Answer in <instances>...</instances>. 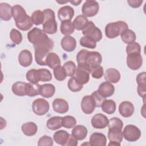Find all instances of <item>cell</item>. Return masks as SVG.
<instances>
[{
	"label": "cell",
	"instance_id": "obj_1",
	"mask_svg": "<svg viewBox=\"0 0 146 146\" xmlns=\"http://www.w3.org/2000/svg\"><path fill=\"white\" fill-rule=\"evenodd\" d=\"M29 41L33 44L34 48L44 47L52 50L54 47L53 40L49 38L46 33L41 29L34 27L27 33Z\"/></svg>",
	"mask_w": 146,
	"mask_h": 146
},
{
	"label": "cell",
	"instance_id": "obj_2",
	"mask_svg": "<svg viewBox=\"0 0 146 146\" xmlns=\"http://www.w3.org/2000/svg\"><path fill=\"white\" fill-rule=\"evenodd\" d=\"M128 29L126 22L122 21L108 23L105 27V34L108 38L113 39L120 35L123 31Z\"/></svg>",
	"mask_w": 146,
	"mask_h": 146
},
{
	"label": "cell",
	"instance_id": "obj_3",
	"mask_svg": "<svg viewBox=\"0 0 146 146\" xmlns=\"http://www.w3.org/2000/svg\"><path fill=\"white\" fill-rule=\"evenodd\" d=\"M82 34L84 36H89L92 38L96 42L102 39V33L101 30L97 27L92 21H88L86 26L82 30Z\"/></svg>",
	"mask_w": 146,
	"mask_h": 146
},
{
	"label": "cell",
	"instance_id": "obj_4",
	"mask_svg": "<svg viewBox=\"0 0 146 146\" xmlns=\"http://www.w3.org/2000/svg\"><path fill=\"white\" fill-rule=\"evenodd\" d=\"M90 71V68L87 65L78 64L74 76L78 82L83 85L88 82Z\"/></svg>",
	"mask_w": 146,
	"mask_h": 146
},
{
	"label": "cell",
	"instance_id": "obj_5",
	"mask_svg": "<svg viewBox=\"0 0 146 146\" xmlns=\"http://www.w3.org/2000/svg\"><path fill=\"white\" fill-rule=\"evenodd\" d=\"M124 138L128 141H136L141 136L140 130L135 125L132 124L127 125L123 132Z\"/></svg>",
	"mask_w": 146,
	"mask_h": 146
},
{
	"label": "cell",
	"instance_id": "obj_6",
	"mask_svg": "<svg viewBox=\"0 0 146 146\" xmlns=\"http://www.w3.org/2000/svg\"><path fill=\"white\" fill-rule=\"evenodd\" d=\"M49 108L50 106L48 102L43 98H38L35 99L32 104L33 112L39 116H42L47 113Z\"/></svg>",
	"mask_w": 146,
	"mask_h": 146
},
{
	"label": "cell",
	"instance_id": "obj_7",
	"mask_svg": "<svg viewBox=\"0 0 146 146\" xmlns=\"http://www.w3.org/2000/svg\"><path fill=\"white\" fill-rule=\"evenodd\" d=\"M102 61V57L99 52L88 51L85 57L84 65H87L91 71L92 68L100 65Z\"/></svg>",
	"mask_w": 146,
	"mask_h": 146
},
{
	"label": "cell",
	"instance_id": "obj_8",
	"mask_svg": "<svg viewBox=\"0 0 146 146\" xmlns=\"http://www.w3.org/2000/svg\"><path fill=\"white\" fill-rule=\"evenodd\" d=\"M99 10V5L95 1H86L82 7L83 15L86 17H92L96 15Z\"/></svg>",
	"mask_w": 146,
	"mask_h": 146
},
{
	"label": "cell",
	"instance_id": "obj_9",
	"mask_svg": "<svg viewBox=\"0 0 146 146\" xmlns=\"http://www.w3.org/2000/svg\"><path fill=\"white\" fill-rule=\"evenodd\" d=\"M143 64V58L141 53H132L127 54V64L132 70L140 68Z\"/></svg>",
	"mask_w": 146,
	"mask_h": 146
},
{
	"label": "cell",
	"instance_id": "obj_10",
	"mask_svg": "<svg viewBox=\"0 0 146 146\" xmlns=\"http://www.w3.org/2000/svg\"><path fill=\"white\" fill-rule=\"evenodd\" d=\"M34 49L35 59L36 63L40 66H47V57L50 50L46 47H38Z\"/></svg>",
	"mask_w": 146,
	"mask_h": 146
},
{
	"label": "cell",
	"instance_id": "obj_11",
	"mask_svg": "<svg viewBox=\"0 0 146 146\" xmlns=\"http://www.w3.org/2000/svg\"><path fill=\"white\" fill-rule=\"evenodd\" d=\"M108 117L102 113H96L91 119V124L94 128L103 129L108 124Z\"/></svg>",
	"mask_w": 146,
	"mask_h": 146
},
{
	"label": "cell",
	"instance_id": "obj_12",
	"mask_svg": "<svg viewBox=\"0 0 146 146\" xmlns=\"http://www.w3.org/2000/svg\"><path fill=\"white\" fill-rule=\"evenodd\" d=\"M80 105L82 110L86 114L92 113L96 107L91 95L84 96L82 99Z\"/></svg>",
	"mask_w": 146,
	"mask_h": 146
},
{
	"label": "cell",
	"instance_id": "obj_13",
	"mask_svg": "<svg viewBox=\"0 0 146 146\" xmlns=\"http://www.w3.org/2000/svg\"><path fill=\"white\" fill-rule=\"evenodd\" d=\"M74 15V10L70 6H64L58 11V17L61 21H71Z\"/></svg>",
	"mask_w": 146,
	"mask_h": 146
},
{
	"label": "cell",
	"instance_id": "obj_14",
	"mask_svg": "<svg viewBox=\"0 0 146 146\" xmlns=\"http://www.w3.org/2000/svg\"><path fill=\"white\" fill-rule=\"evenodd\" d=\"M52 108L55 112L59 113H65L69 109L67 102L62 98H56L52 102Z\"/></svg>",
	"mask_w": 146,
	"mask_h": 146
},
{
	"label": "cell",
	"instance_id": "obj_15",
	"mask_svg": "<svg viewBox=\"0 0 146 146\" xmlns=\"http://www.w3.org/2000/svg\"><path fill=\"white\" fill-rule=\"evenodd\" d=\"M134 106L129 101L122 102L119 106V112L120 114L124 117L131 116L134 112Z\"/></svg>",
	"mask_w": 146,
	"mask_h": 146
},
{
	"label": "cell",
	"instance_id": "obj_16",
	"mask_svg": "<svg viewBox=\"0 0 146 146\" xmlns=\"http://www.w3.org/2000/svg\"><path fill=\"white\" fill-rule=\"evenodd\" d=\"M97 91L102 96L107 98V97L111 96L114 94L115 87L111 83L106 81L99 85Z\"/></svg>",
	"mask_w": 146,
	"mask_h": 146
},
{
	"label": "cell",
	"instance_id": "obj_17",
	"mask_svg": "<svg viewBox=\"0 0 146 146\" xmlns=\"http://www.w3.org/2000/svg\"><path fill=\"white\" fill-rule=\"evenodd\" d=\"M89 143L92 146H106L107 144V138L102 133L94 132L90 136Z\"/></svg>",
	"mask_w": 146,
	"mask_h": 146
},
{
	"label": "cell",
	"instance_id": "obj_18",
	"mask_svg": "<svg viewBox=\"0 0 146 146\" xmlns=\"http://www.w3.org/2000/svg\"><path fill=\"white\" fill-rule=\"evenodd\" d=\"M60 45L62 48L66 51H73L76 46V39L70 35L65 36L62 39Z\"/></svg>",
	"mask_w": 146,
	"mask_h": 146
},
{
	"label": "cell",
	"instance_id": "obj_19",
	"mask_svg": "<svg viewBox=\"0 0 146 146\" xmlns=\"http://www.w3.org/2000/svg\"><path fill=\"white\" fill-rule=\"evenodd\" d=\"M43 31L46 34H53L57 31V23L55 18L45 19L43 23Z\"/></svg>",
	"mask_w": 146,
	"mask_h": 146
},
{
	"label": "cell",
	"instance_id": "obj_20",
	"mask_svg": "<svg viewBox=\"0 0 146 146\" xmlns=\"http://www.w3.org/2000/svg\"><path fill=\"white\" fill-rule=\"evenodd\" d=\"M18 61L19 64L24 67L30 66L33 62L31 52L28 50H23L21 51L18 56Z\"/></svg>",
	"mask_w": 146,
	"mask_h": 146
},
{
	"label": "cell",
	"instance_id": "obj_21",
	"mask_svg": "<svg viewBox=\"0 0 146 146\" xmlns=\"http://www.w3.org/2000/svg\"><path fill=\"white\" fill-rule=\"evenodd\" d=\"M15 22L16 26L22 31H27L30 29L33 26L31 17L28 15H26L22 18L15 21Z\"/></svg>",
	"mask_w": 146,
	"mask_h": 146
},
{
	"label": "cell",
	"instance_id": "obj_22",
	"mask_svg": "<svg viewBox=\"0 0 146 146\" xmlns=\"http://www.w3.org/2000/svg\"><path fill=\"white\" fill-rule=\"evenodd\" d=\"M120 76L119 71L115 68H108L105 71L104 79L107 82L110 83H117L120 79Z\"/></svg>",
	"mask_w": 146,
	"mask_h": 146
},
{
	"label": "cell",
	"instance_id": "obj_23",
	"mask_svg": "<svg viewBox=\"0 0 146 146\" xmlns=\"http://www.w3.org/2000/svg\"><path fill=\"white\" fill-rule=\"evenodd\" d=\"M122 129L119 127L108 128V137L110 141L121 143L123 139Z\"/></svg>",
	"mask_w": 146,
	"mask_h": 146
},
{
	"label": "cell",
	"instance_id": "obj_24",
	"mask_svg": "<svg viewBox=\"0 0 146 146\" xmlns=\"http://www.w3.org/2000/svg\"><path fill=\"white\" fill-rule=\"evenodd\" d=\"M12 7L7 3L0 4V17L5 21H8L12 17Z\"/></svg>",
	"mask_w": 146,
	"mask_h": 146
},
{
	"label": "cell",
	"instance_id": "obj_25",
	"mask_svg": "<svg viewBox=\"0 0 146 146\" xmlns=\"http://www.w3.org/2000/svg\"><path fill=\"white\" fill-rule=\"evenodd\" d=\"M87 133L88 131L87 128L82 125H75L71 131V134L78 140H84L86 137Z\"/></svg>",
	"mask_w": 146,
	"mask_h": 146
},
{
	"label": "cell",
	"instance_id": "obj_26",
	"mask_svg": "<svg viewBox=\"0 0 146 146\" xmlns=\"http://www.w3.org/2000/svg\"><path fill=\"white\" fill-rule=\"evenodd\" d=\"M39 92L42 96L46 98H50L54 95L55 92V88L52 84L46 83L40 85Z\"/></svg>",
	"mask_w": 146,
	"mask_h": 146
},
{
	"label": "cell",
	"instance_id": "obj_27",
	"mask_svg": "<svg viewBox=\"0 0 146 146\" xmlns=\"http://www.w3.org/2000/svg\"><path fill=\"white\" fill-rule=\"evenodd\" d=\"M70 134L64 130H59L55 132L53 135L54 140L58 144L64 146Z\"/></svg>",
	"mask_w": 146,
	"mask_h": 146
},
{
	"label": "cell",
	"instance_id": "obj_28",
	"mask_svg": "<svg viewBox=\"0 0 146 146\" xmlns=\"http://www.w3.org/2000/svg\"><path fill=\"white\" fill-rule=\"evenodd\" d=\"M46 125L48 129L56 130L62 127V117L58 116L51 117L47 121Z\"/></svg>",
	"mask_w": 146,
	"mask_h": 146
},
{
	"label": "cell",
	"instance_id": "obj_29",
	"mask_svg": "<svg viewBox=\"0 0 146 146\" xmlns=\"http://www.w3.org/2000/svg\"><path fill=\"white\" fill-rule=\"evenodd\" d=\"M21 129L25 135L31 136L37 132L38 127L35 123L30 121L23 124L21 127Z\"/></svg>",
	"mask_w": 146,
	"mask_h": 146
},
{
	"label": "cell",
	"instance_id": "obj_30",
	"mask_svg": "<svg viewBox=\"0 0 146 146\" xmlns=\"http://www.w3.org/2000/svg\"><path fill=\"white\" fill-rule=\"evenodd\" d=\"M101 107L104 112L111 115L115 112L116 109V104L115 102L112 99H106L102 103Z\"/></svg>",
	"mask_w": 146,
	"mask_h": 146
},
{
	"label": "cell",
	"instance_id": "obj_31",
	"mask_svg": "<svg viewBox=\"0 0 146 146\" xmlns=\"http://www.w3.org/2000/svg\"><path fill=\"white\" fill-rule=\"evenodd\" d=\"M27 83L23 82H17L12 85L13 92L17 96H23L26 95V88Z\"/></svg>",
	"mask_w": 146,
	"mask_h": 146
},
{
	"label": "cell",
	"instance_id": "obj_32",
	"mask_svg": "<svg viewBox=\"0 0 146 146\" xmlns=\"http://www.w3.org/2000/svg\"><path fill=\"white\" fill-rule=\"evenodd\" d=\"M47 66L50 68L54 69L58 66H60L61 62L59 56L55 52H50L47 57Z\"/></svg>",
	"mask_w": 146,
	"mask_h": 146
},
{
	"label": "cell",
	"instance_id": "obj_33",
	"mask_svg": "<svg viewBox=\"0 0 146 146\" xmlns=\"http://www.w3.org/2000/svg\"><path fill=\"white\" fill-rule=\"evenodd\" d=\"M88 20L83 15H79L74 19L72 22L74 27L77 30H82L88 23Z\"/></svg>",
	"mask_w": 146,
	"mask_h": 146
},
{
	"label": "cell",
	"instance_id": "obj_34",
	"mask_svg": "<svg viewBox=\"0 0 146 146\" xmlns=\"http://www.w3.org/2000/svg\"><path fill=\"white\" fill-rule=\"evenodd\" d=\"M60 30L62 34L65 36H68L74 32L75 28L71 21H65L62 22Z\"/></svg>",
	"mask_w": 146,
	"mask_h": 146
},
{
	"label": "cell",
	"instance_id": "obj_35",
	"mask_svg": "<svg viewBox=\"0 0 146 146\" xmlns=\"http://www.w3.org/2000/svg\"><path fill=\"white\" fill-rule=\"evenodd\" d=\"M40 85H39L38 83H27L26 88V95L32 97L40 95Z\"/></svg>",
	"mask_w": 146,
	"mask_h": 146
},
{
	"label": "cell",
	"instance_id": "obj_36",
	"mask_svg": "<svg viewBox=\"0 0 146 146\" xmlns=\"http://www.w3.org/2000/svg\"><path fill=\"white\" fill-rule=\"evenodd\" d=\"M121 39L126 44H129L134 42L136 39V36L133 31L127 29L123 31L121 34Z\"/></svg>",
	"mask_w": 146,
	"mask_h": 146
},
{
	"label": "cell",
	"instance_id": "obj_37",
	"mask_svg": "<svg viewBox=\"0 0 146 146\" xmlns=\"http://www.w3.org/2000/svg\"><path fill=\"white\" fill-rule=\"evenodd\" d=\"M25 15H26V12L24 8L21 5H15L12 7V16L15 21Z\"/></svg>",
	"mask_w": 146,
	"mask_h": 146
},
{
	"label": "cell",
	"instance_id": "obj_38",
	"mask_svg": "<svg viewBox=\"0 0 146 146\" xmlns=\"http://www.w3.org/2000/svg\"><path fill=\"white\" fill-rule=\"evenodd\" d=\"M31 19L33 24L36 26L41 24L43 25L44 20V17L43 11L39 10L34 11L31 16Z\"/></svg>",
	"mask_w": 146,
	"mask_h": 146
},
{
	"label": "cell",
	"instance_id": "obj_39",
	"mask_svg": "<svg viewBox=\"0 0 146 146\" xmlns=\"http://www.w3.org/2000/svg\"><path fill=\"white\" fill-rule=\"evenodd\" d=\"M67 86L68 89L74 92H79L83 88V85L78 82L74 76H71L68 80Z\"/></svg>",
	"mask_w": 146,
	"mask_h": 146
},
{
	"label": "cell",
	"instance_id": "obj_40",
	"mask_svg": "<svg viewBox=\"0 0 146 146\" xmlns=\"http://www.w3.org/2000/svg\"><path fill=\"white\" fill-rule=\"evenodd\" d=\"M79 42L82 46L86 48L94 49L96 47V42L92 38L87 36H84L82 37Z\"/></svg>",
	"mask_w": 146,
	"mask_h": 146
},
{
	"label": "cell",
	"instance_id": "obj_41",
	"mask_svg": "<svg viewBox=\"0 0 146 146\" xmlns=\"http://www.w3.org/2000/svg\"><path fill=\"white\" fill-rule=\"evenodd\" d=\"M53 73L55 78L58 81L64 80L67 76L66 72L62 66H58L53 69Z\"/></svg>",
	"mask_w": 146,
	"mask_h": 146
},
{
	"label": "cell",
	"instance_id": "obj_42",
	"mask_svg": "<svg viewBox=\"0 0 146 146\" xmlns=\"http://www.w3.org/2000/svg\"><path fill=\"white\" fill-rule=\"evenodd\" d=\"M39 80L41 82H49L52 79V74L50 71L46 68L37 70Z\"/></svg>",
	"mask_w": 146,
	"mask_h": 146
},
{
	"label": "cell",
	"instance_id": "obj_43",
	"mask_svg": "<svg viewBox=\"0 0 146 146\" xmlns=\"http://www.w3.org/2000/svg\"><path fill=\"white\" fill-rule=\"evenodd\" d=\"M76 124V119L72 116H66L62 117V126L66 128H74Z\"/></svg>",
	"mask_w": 146,
	"mask_h": 146
},
{
	"label": "cell",
	"instance_id": "obj_44",
	"mask_svg": "<svg viewBox=\"0 0 146 146\" xmlns=\"http://www.w3.org/2000/svg\"><path fill=\"white\" fill-rule=\"evenodd\" d=\"M26 79L30 83H38V82L40 81L39 79L38 71L35 69H31L29 70L26 73Z\"/></svg>",
	"mask_w": 146,
	"mask_h": 146
},
{
	"label": "cell",
	"instance_id": "obj_45",
	"mask_svg": "<svg viewBox=\"0 0 146 146\" xmlns=\"http://www.w3.org/2000/svg\"><path fill=\"white\" fill-rule=\"evenodd\" d=\"M63 67L66 72L67 76L71 77L74 76L76 71V65L74 62L71 60L67 61L64 63Z\"/></svg>",
	"mask_w": 146,
	"mask_h": 146
},
{
	"label": "cell",
	"instance_id": "obj_46",
	"mask_svg": "<svg viewBox=\"0 0 146 146\" xmlns=\"http://www.w3.org/2000/svg\"><path fill=\"white\" fill-rule=\"evenodd\" d=\"M10 38L12 42L16 44H20L22 41V35L19 31L13 29L10 33Z\"/></svg>",
	"mask_w": 146,
	"mask_h": 146
},
{
	"label": "cell",
	"instance_id": "obj_47",
	"mask_svg": "<svg viewBox=\"0 0 146 146\" xmlns=\"http://www.w3.org/2000/svg\"><path fill=\"white\" fill-rule=\"evenodd\" d=\"M126 52L127 54L132 53H141V47L139 43L132 42L128 44L126 47Z\"/></svg>",
	"mask_w": 146,
	"mask_h": 146
},
{
	"label": "cell",
	"instance_id": "obj_48",
	"mask_svg": "<svg viewBox=\"0 0 146 146\" xmlns=\"http://www.w3.org/2000/svg\"><path fill=\"white\" fill-rule=\"evenodd\" d=\"M91 96L94 101L95 107H100L102 106V103L106 99V98H104L102 96L98 91H95L91 94Z\"/></svg>",
	"mask_w": 146,
	"mask_h": 146
},
{
	"label": "cell",
	"instance_id": "obj_49",
	"mask_svg": "<svg viewBox=\"0 0 146 146\" xmlns=\"http://www.w3.org/2000/svg\"><path fill=\"white\" fill-rule=\"evenodd\" d=\"M90 74L94 78L100 79L103 76L104 74L103 68L100 65L96 66L91 69Z\"/></svg>",
	"mask_w": 146,
	"mask_h": 146
},
{
	"label": "cell",
	"instance_id": "obj_50",
	"mask_svg": "<svg viewBox=\"0 0 146 146\" xmlns=\"http://www.w3.org/2000/svg\"><path fill=\"white\" fill-rule=\"evenodd\" d=\"M38 146H45V145L52 146L53 145L52 139L47 135H44L39 139L38 142Z\"/></svg>",
	"mask_w": 146,
	"mask_h": 146
},
{
	"label": "cell",
	"instance_id": "obj_51",
	"mask_svg": "<svg viewBox=\"0 0 146 146\" xmlns=\"http://www.w3.org/2000/svg\"><path fill=\"white\" fill-rule=\"evenodd\" d=\"M108 127H119L120 128L123 129V121L117 117H112L108 122Z\"/></svg>",
	"mask_w": 146,
	"mask_h": 146
},
{
	"label": "cell",
	"instance_id": "obj_52",
	"mask_svg": "<svg viewBox=\"0 0 146 146\" xmlns=\"http://www.w3.org/2000/svg\"><path fill=\"white\" fill-rule=\"evenodd\" d=\"M88 51V50L83 49L78 52L76 55V61L78 62V64H84L85 57Z\"/></svg>",
	"mask_w": 146,
	"mask_h": 146
},
{
	"label": "cell",
	"instance_id": "obj_53",
	"mask_svg": "<svg viewBox=\"0 0 146 146\" xmlns=\"http://www.w3.org/2000/svg\"><path fill=\"white\" fill-rule=\"evenodd\" d=\"M136 82L138 85H146L145 72H140L137 75Z\"/></svg>",
	"mask_w": 146,
	"mask_h": 146
},
{
	"label": "cell",
	"instance_id": "obj_54",
	"mask_svg": "<svg viewBox=\"0 0 146 146\" xmlns=\"http://www.w3.org/2000/svg\"><path fill=\"white\" fill-rule=\"evenodd\" d=\"M78 143V140L71 134L69 135L68 140L64 144V146H76Z\"/></svg>",
	"mask_w": 146,
	"mask_h": 146
},
{
	"label": "cell",
	"instance_id": "obj_55",
	"mask_svg": "<svg viewBox=\"0 0 146 146\" xmlns=\"http://www.w3.org/2000/svg\"><path fill=\"white\" fill-rule=\"evenodd\" d=\"M143 2V0H128L127 3L129 6L132 8H137L139 7L142 3Z\"/></svg>",
	"mask_w": 146,
	"mask_h": 146
},
{
	"label": "cell",
	"instance_id": "obj_56",
	"mask_svg": "<svg viewBox=\"0 0 146 146\" xmlns=\"http://www.w3.org/2000/svg\"><path fill=\"white\" fill-rule=\"evenodd\" d=\"M137 93L140 97L145 98L146 91V85H138L137 86Z\"/></svg>",
	"mask_w": 146,
	"mask_h": 146
},
{
	"label": "cell",
	"instance_id": "obj_57",
	"mask_svg": "<svg viewBox=\"0 0 146 146\" xmlns=\"http://www.w3.org/2000/svg\"><path fill=\"white\" fill-rule=\"evenodd\" d=\"M121 144H120V143H119V142H116V141H110V142L108 143V145H116V146H120Z\"/></svg>",
	"mask_w": 146,
	"mask_h": 146
},
{
	"label": "cell",
	"instance_id": "obj_58",
	"mask_svg": "<svg viewBox=\"0 0 146 146\" xmlns=\"http://www.w3.org/2000/svg\"><path fill=\"white\" fill-rule=\"evenodd\" d=\"M69 2L75 6H78L82 2V1H70Z\"/></svg>",
	"mask_w": 146,
	"mask_h": 146
},
{
	"label": "cell",
	"instance_id": "obj_59",
	"mask_svg": "<svg viewBox=\"0 0 146 146\" xmlns=\"http://www.w3.org/2000/svg\"><path fill=\"white\" fill-rule=\"evenodd\" d=\"M58 3H60V4H63V3H67V2H68L69 1H56Z\"/></svg>",
	"mask_w": 146,
	"mask_h": 146
}]
</instances>
